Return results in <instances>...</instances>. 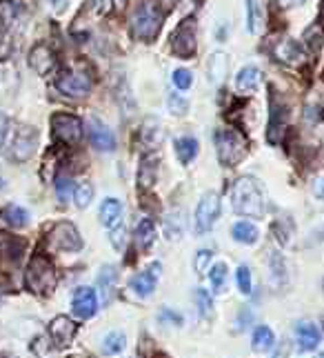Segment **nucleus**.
Returning <instances> with one entry per match:
<instances>
[{
  "instance_id": "obj_16",
  "label": "nucleus",
  "mask_w": 324,
  "mask_h": 358,
  "mask_svg": "<svg viewBox=\"0 0 324 358\" xmlns=\"http://www.w3.org/2000/svg\"><path fill=\"white\" fill-rule=\"evenodd\" d=\"M158 274H160V265L153 262L149 267V271L140 274L134 281H131V290H134L140 298H149L155 292V281H158Z\"/></svg>"
},
{
  "instance_id": "obj_27",
  "label": "nucleus",
  "mask_w": 324,
  "mask_h": 358,
  "mask_svg": "<svg viewBox=\"0 0 324 358\" xmlns=\"http://www.w3.org/2000/svg\"><path fill=\"white\" fill-rule=\"evenodd\" d=\"M20 249H22V243H18L16 238H11L9 234H0V258L18 260Z\"/></svg>"
},
{
  "instance_id": "obj_15",
  "label": "nucleus",
  "mask_w": 324,
  "mask_h": 358,
  "mask_svg": "<svg viewBox=\"0 0 324 358\" xmlns=\"http://www.w3.org/2000/svg\"><path fill=\"white\" fill-rule=\"evenodd\" d=\"M76 323L67 316H58L52 320L49 325V336H52V343L58 345V348H67V345L74 341L76 336Z\"/></svg>"
},
{
  "instance_id": "obj_13",
  "label": "nucleus",
  "mask_w": 324,
  "mask_h": 358,
  "mask_svg": "<svg viewBox=\"0 0 324 358\" xmlns=\"http://www.w3.org/2000/svg\"><path fill=\"white\" fill-rule=\"evenodd\" d=\"M71 307H74V314L78 318H91L98 312V296L95 290L91 288H78L74 298H71Z\"/></svg>"
},
{
  "instance_id": "obj_39",
  "label": "nucleus",
  "mask_w": 324,
  "mask_h": 358,
  "mask_svg": "<svg viewBox=\"0 0 324 358\" xmlns=\"http://www.w3.org/2000/svg\"><path fill=\"white\" fill-rule=\"evenodd\" d=\"M236 281H238V288L242 294L251 292V271H249V267H240L236 271Z\"/></svg>"
},
{
  "instance_id": "obj_26",
  "label": "nucleus",
  "mask_w": 324,
  "mask_h": 358,
  "mask_svg": "<svg viewBox=\"0 0 324 358\" xmlns=\"http://www.w3.org/2000/svg\"><path fill=\"white\" fill-rule=\"evenodd\" d=\"M3 218L11 225V228H27L29 225V214L18 205H9L3 209Z\"/></svg>"
},
{
  "instance_id": "obj_35",
  "label": "nucleus",
  "mask_w": 324,
  "mask_h": 358,
  "mask_svg": "<svg viewBox=\"0 0 324 358\" xmlns=\"http://www.w3.org/2000/svg\"><path fill=\"white\" fill-rule=\"evenodd\" d=\"M31 352H33L36 356H40V358H54L56 345H54V343H49L45 336H40V338H36V341H33Z\"/></svg>"
},
{
  "instance_id": "obj_2",
  "label": "nucleus",
  "mask_w": 324,
  "mask_h": 358,
  "mask_svg": "<svg viewBox=\"0 0 324 358\" xmlns=\"http://www.w3.org/2000/svg\"><path fill=\"white\" fill-rule=\"evenodd\" d=\"M160 27H162V11L151 3L138 5L134 16H131V33L142 43H151L160 33Z\"/></svg>"
},
{
  "instance_id": "obj_48",
  "label": "nucleus",
  "mask_w": 324,
  "mask_h": 358,
  "mask_svg": "<svg viewBox=\"0 0 324 358\" xmlns=\"http://www.w3.org/2000/svg\"><path fill=\"white\" fill-rule=\"evenodd\" d=\"M158 3L164 7V9H173L176 7V3H178V0H158Z\"/></svg>"
},
{
  "instance_id": "obj_18",
  "label": "nucleus",
  "mask_w": 324,
  "mask_h": 358,
  "mask_svg": "<svg viewBox=\"0 0 324 358\" xmlns=\"http://www.w3.org/2000/svg\"><path fill=\"white\" fill-rule=\"evenodd\" d=\"M295 343H298V348L304 350V352L316 350L318 343H320L318 327L314 323H298V327H295Z\"/></svg>"
},
{
  "instance_id": "obj_21",
  "label": "nucleus",
  "mask_w": 324,
  "mask_h": 358,
  "mask_svg": "<svg viewBox=\"0 0 324 358\" xmlns=\"http://www.w3.org/2000/svg\"><path fill=\"white\" fill-rule=\"evenodd\" d=\"M247 20H249V31L258 33L265 25V5L262 0H247Z\"/></svg>"
},
{
  "instance_id": "obj_31",
  "label": "nucleus",
  "mask_w": 324,
  "mask_h": 358,
  "mask_svg": "<svg viewBox=\"0 0 324 358\" xmlns=\"http://www.w3.org/2000/svg\"><path fill=\"white\" fill-rule=\"evenodd\" d=\"M91 198H93V187L89 183H78L74 187V200L80 209H85L91 202Z\"/></svg>"
},
{
  "instance_id": "obj_36",
  "label": "nucleus",
  "mask_w": 324,
  "mask_h": 358,
  "mask_svg": "<svg viewBox=\"0 0 324 358\" xmlns=\"http://www.w3.org/2000/svg\"><path fill=\"white\" fill-rule=\"evenodd\" d=\"M224 278H226V265H224V262H215L211 274H209V281L213 285V290H222L224 288Z\"/></svg>"
},
{
  "instance_id": "obj_42",
  "label": "nucleus",
  "mask_w": 324,
  "mask_h": 358,
  "mask_svg": "<svg viewBox=\"0 0 324 358\" xmlns=\"http://www.w3.org/2000/svg\"><path fill=\"white\" fill-rule=\"evenodd\" d=\"M187 107H189L187 100L185 98H178V94H171V96H169V110L173 114H185Z\"/></svg>"
},
{
  "instance_id": "obj_43",
  "label": "nucleus",
  "mask_w": 324,
  "mask_h": 358,
  "mask_svg": "<svg viewBox=\"0 0 324 358\" xmlns=\"http://www.w3.org/2000/svg\"><path fill=\"white\" fill-rule=\"evenodd\" d=\"M47 5L52 7L54 14H63V11L67 9V5H69V0H47Z\"/></svg>"
},
{
  "instance_id": "obj_32",
  "label": "nucleus",
  "mask_w": 324,
  "mask_h": 358,
  "mask_svg": "<svg viewBox=\"0 0 324 358\" xmlns=\"http://www.w3.org/2000/svg\"><path fill=\"white\" fill-rule=\"evenodd\" d=\"M153 181H155V163H153V158H145L140 167V174H138V183L142 187H151Z\"/></svg>"
},
{
  "instance_id": "obj_46",
  "label": "nucleus",
  "mask_w": 324,
  "mask_h": 358,
  "mask_svg": "<svg viewBox=\"0 0 324 358\" xmlns=\"http://www.w3.org/2000/svg\"><path fill=\"white\" fill-rule=\"evenodd\" d=\"M278 3H280L282 7H300L302 3H307V0H278Z\"/></svg>"
},
{
  "instance_id": "obj_19",
  "label": "nucleus",
  "mask_w": 324,
  "mask_h": 358,
  "mask_svg": "<svg viewBox=\"0 0 324 358\" xmlns=\"http://www.w3.org/2000/svg\"><path fill=\"white\" fill-rule=\"evenodd\" d=\"M0 20H3L5 27H18L20 22L25 20V9L16 3H11V0H3V3H0Z\"/></svg>"
},
{
  "instance_id": "obj_24",
  "label": "nucleus",
  "mask_w": 324,
  "mask_h": 358,
  "mask_svg": "<svg viewBox=\"0 0 324 358\" xmlns=\"http://www.w3.org/2000/svg\"><path fill=\"white\" fill-rule=\"evenodd\" d=\"M231 234H233L236 241L242 243V245L258 243V228H256V225H251V223H238V225H233Z\"/></svg>"
},
{
  "instance_id": "obj_50",
  "label": "nucleus",
  "mask_w": 324,
  "mask_h": 358,
  "mask_svg": "<svg viewBox=\"0 0 324 358\" xmlns=\"http://www.w3.org/2000/svg\"><path fill=\"white\" fill-rule=\"evenodd\" d=\"M320 27H324V0H322V9H320Z\"/></svg>"
},
{
  "instance_id": "obj_45",
  "label": "nucleus",
  "mask_w": 324,
  "mask_h": 358,
  "mask_svg": "<svg viewBox=\"0 0 324 358\" xmlns=\"http://www.w3.org/2000/svg\"><path fill=\"white\" fill-rule=\"evenodd\" d=\"M5 136H7V118L3 112H0V142L5 140Z\"/></svg>"
},
{
  "instance_id": "obj_10",
  "label": "nucleus",
  "mask_w": 324,
  "mask_h": 358,
  "mask_svg": "<svg viewBox=\"0 0 324 358\" xmlns=\"http://www.w3.org/2000/svg\"><path fill=\"white\" fill-rule=\"evenodd\" d=\"M36 142H38V136H36V131L31 127L16 129V134H14V138H11V145H9L11 158L27 161L36 149Z\"/></svg>"
},
{
  "instance_id": "obj_40",
  "label": "nucleus",
  "mask_w": 324,
  "mask_h": 358,
  "mask_svg": "<svg viewBox=\"0 0 324 358\" xmlns=\"http://www.w3.org/2000/svg\"><path fill=\"white\" fill-rule=\"evenodd\" d=\"M209 262H211V252H209V249H202V252H198L196 258H194V269L202 271L209 265Z\"/></svg>"
},
{
  "instance_id": "obj_4",
  "label": "nucleus",
  "mask_w": 324,
  "mask_h": 358,
  "mask_svg": "<svg viewBox=\"0 0 324 358\" xmlns=\"http://www.w3.org/2000/svg\"><path fill=\"white\" fill-rule=\"evenodd\" d=\"M56 281H58V276H56V269L52 267V262L45 256H33L27 267L29 290L36 294H49L54 290Z\"/></svg>"
},
{
  "instance_id": "obj_51",
  "label": "nucleus",
  "mask_w": 324,
  "mask_h": 358,
  "mask_svg": "<svg viewBox=\"0 0 324 358\" xmlns=\"http://www.w3.org/2000/svg\"><path fill=\"white\" fill-rule=\"evenodd\" d=\"M273 358H284V352H278V354H275Z\"/></svg>"
},
{
  "instance_id": "obj_53",
  "label": "nucleus",
  "mask_w": 324,
  "mask_h": 358,
  "mask_svg": "<svg viewBox=\"0 0 324 358\" xmlns=\"http://www.w3.org/2000/svg\"><path fill=\"white\" fill-rule=\"evenodd\" d=\"M0 187H3V183H0Z\"/></svg>"
},
{
  "instance_id": "obj_52",
  "label": "nucleus",
  "mask_w": 324,
  "mask_h": 358,
  "mask_svg": "<svg viewBox=\"0 0 324 358\" xmlns=\"http://www.w3.org/2000/svg\"><path fill=\"white\" fill-rule=\"evenodd\" d=\"M318 358H324V352H322V354H320V356H318Z\"/></svg>"
},
{
  "instance_id": "obj_12",
  "label": "nucleus",
  "mask_w": 324,
  "mask_h": 358,
  "mask_svg": "<svg viewBox=\"0 0 324 358\" xmlns=\"http://www.w3.org/2000/svg\"><path fill=\"white\" fill-rule=\"evenodd\" d=\"M89 140H91V145L95 149H100V151H111V149H116V136H114V131L107 127L100 121V118H95V116L89 118Z\"/></svg>"
},
{
  "instance_id": "obj_33",
  "label": "nucleus",
  "mask_w": 324,
  "mask_h": 358,
  "mask_svg": "<svg viewBox=\"0 0 324 358\" xmlns=\"http://www.w3.org/2000/svg\"><path fill=\"white\" fill-rule=\"evenodd\" d=\"M162 138H164V134H162V129L158 127V123L151 121L149 125L142 127V140H145L149 147H155Z\"/></svg>"
},
{
  "instance_id": "obj_47",
  "label": "nucleus",
  "mask_w": 324,
  "mask_h": 358,
  "mask_svg": "<svg viewBox=\"0 0 324 358\" xmlns=\"http://www.w3.org/2000/svg\"><path fill=\"white\" fill-rule=\"evenodd\" d=\"M314 192H316V196H318V198H324V178H320V181L316 183Z\"/></svg>"
},
{
  "instance_id": "obj_44",
  "label": "nucleus",
  "mask_w": 324,
  "mask_h": 358,
  "mask_svg": "<svg viewBox=\"0 0 324 358\" xmlns=\"http://www.w3.org/2000/svg\"><path fill=\"white\" fill-rule=\"evenodd\" d=\"M160 320H173L176 325H183V316L173 314L171 309H162V312H160Z\"/></svg>"
},
{
  "instance_id": "obj_5",
  "label": "nucleus",
  "mask_w": 324,
  "mask_h": 358,
  "mask_svg": "<svg viewBox=\"0 0 324 358\" xmlns=\"http://www.w3.org/2000/svg\"><path fill=\"white\" fill-rule=\"evenodd\" d=\"M52 129H54V138L65 142L69 147L78 145L82 140V123H80V118L71 116V114H54Z\"/></svg>"
},
{
  "instance_id": "obj_37",
  "label": "nucleus",
  "mask_w": 324,
  "mask_h": 358,
  "mask_svg": "<svg viewBox=\"0 0 324 358\" xmlns=\"http://www.w3.org/2000/svg\"><path fill=\"white\" fill-rule=\"evenodd\" d=\"M196 303H198V307H200V314L202 316H211V312H213V303H211V296L205 292V290H196Z\"/></svg>"
},
{
  "instance_id": "obj_20",
  "label": "nucleus",
  "mask_w": 324,
  "mask_h": 358,
  "mask_svg": "<svg viewBox=\"0 0 324 358\" xmlns=\"http://www.w3.org/2000/svg\"><path fill=\"white\" fill-rule=\"evenodd\" d=\"M120 211H123V205H120L118 198H107L100 205V223L105 228H116L120 221Z\"/></svg>"
},
{
  "instance_id": "obj_49",
  "label": "nucleus",
  "mask_w": 324,
  "mask_h": 358,
  "mask_svg": "<svg viewBox=\"0 0 324 358\" xmlns=\"http://www.w3.org/2000/svg\"><path fill=\"white\" fill-rule=\"evenodd\" d=\"M125 5H127V0H114V7L116 9H125Z\"/></svg>"
},
{
  "instance_id": "obj_23",
  "label": "nucleus",
  "mask_w": 324,
  "mask_h": 358,
  "mask_svg": "<svg viewBox=\"0 0 324 358\" xmlns=\"http://www.w3.org/2000/svg\"><path fill=\"white\" fill-rule=\"evenodd\" d=\"M176 154H178V158L180 163H185L189 165L191 161L196 158V154H198V140L196 138H178L176 140Z\"/></svg>"
},
{
  "instance_id": "obj_29",
  "label": "nucleus",
  "mask_w": 324,
  "mask_h": 358,
  "mask_svg": "<svg viewBox=\"0 0 324 358\" xmlns=\"http://www.w3.org/2000/svg\"><path fill=\"white\" fill-rule=\"evenodd\" d=\"M125 345H127V338H125V334H120V331H111V334H107V336L102 338V352L105 354H120L125 350Z\"/></svg>"
},
{
  "instance_id": "obj_22",
  "label": "nucleus",
  "mask_w": 324,
  "mask_h": 358,
  "mask_svg": "<svg viewBox=\"0 0 324 358\" xmlns=\"http://www.w3.org/2000/svg\"><path fill=\"white\" fill-rule=\"evenodd\" d=\"M155 241V225L153 221L145 218V221H140V225L136 228V245L138 249H149Z\"/></svg>"
},
{
  "instance_id": "obj_11",
  "label": "nucleus",
  "mask_w": 324,
  "mask_h": 358,
  "mask_svg": "<svg viewBox=\"0 0 324 358\" xmlns=\"http://www.w3.org/2000/svg\"><path fill=\"white\" fill-rule=\"evenodd\" d=\"M273 58L282 65H300L304 61V50L300 47L298 40H291V38H282L273 45L271 50Z\"/></svg>"
},
{
  "instance_id": "obj_8",
  "label": "nucleus",
  "mask_w": 324,
  "mask_h": 358,
  "mask_svg": "<svg viewBox=\"0 0 324 358\" xmlns=\"http://www.w3.org/2000/svg\"><path fill=\"white\" fill-rule=\"evenodd\" d=\"M56 87L63 91L65 96L82 98V96H87L91 89V78L85 71H65V74H60V78L56 80Z\"/></svg>"
},
{
  "instance_id": "obj_1",
  "label": "nucleus",
  "mask_w": 324,
  "mask_h": 358,
  "mask_svg": "<svg viewBox=\"0 0 324 358\" xmlns=\"http://www.w3.org/2000/svg\"><path fill=\"white\" fill-rule=\"evenodd\" d=\"M231 207H233V211L242 214V216L260 218L262 214H265V196H262V189L256 178L242 176L233 183Z\"/></svg>"
},
{
  "instance_id": "obj_25",
  "label": "nucleus",
  "mask_w": 324,
  "mask_h": 358,
  "mask_svg": "<svg viewBox=\"0 0 324 358\" xmlns=\"http://www.w3.org/2000/svg\"><path fill=\"white\" fill-rule=\"evenodd\" d=\"M209 80L213 85H220L226 76V56L224 54H213L209 61Z\"/></svg>"
},
{
  "instance_id": "obj_9",
  "label": "nucleus",
  "mask_w": 324,
  "mask_h": 358,
  "mask_svg": "<svg viewBox=\"0 0 324 358\" xmlns=\"http://www.w3.org/2000/svg\"><path fill=\"white\" fill-rule=\"evenodd\" d=\"M171 45H173V52L180 56V58H191L198 50V43H196V27H194V20L187 18L183 20V25H180L173 33L171 38Z\"/></svg>"
},
{
  "instance_id": "obj_7",
  "label": "nucleus",
  "mask_w": 324,
  "mask_h": 358,
  "mask_svg": "<svg viewBox=\"0 0 324 358\" xmlns=\"http://www.w3.org/2000/svg\"><path fill=\"white\" fill-rule=\"evenodd\" d=\"M218 214H220V196L215 192H207L196 207V232L198 234L209 232L215 218H218Z\"/></svg>"
},
{
  "instance_id": "obj_30",
  "label": "nucleus",
  "mask_w": 324,
  "mask_h": 358,
  "mask_svg": "<svg viewBox=\"0 0 324 358\" xmlns=\"http://www.w3.org/2000/svg\"><path fill=\"white\" fill-rule=\"evenodd\" d=\"M284 262L280 258V254H273L271 260H269V271H271V283L275 285V288H280L282 281L286 278V274H284Z\"/></svg>"
},
{
  "instance_id": "obj_34",
  "label": "nucleus",
  "mask_w": 324,
  "mask_h": 358,
  "mask_svg": "<svg viewBox=\"0 0 324 358\" xmlns=\"http://www.w3.org/2000/svg\"><path fill=\"white\" fill-rule=\"evenodd\" d=\"M74 187L76 185L71 183V178H67V176H58L56 178V194L63 202H67L69 198H74Z\"/></svg>"
},
{
  "instance_id": "obj_28",
  "label": "nucleus",
  "mask_w": 324,
  "mask_h": 358,
  "mask_svg": "<svg viewBox=\"0 0 324 358\" xmlns=\"http://www.w3.org/2000/svg\"><path fill=\"white\" fill-rule=\"evenodd\" d=\"M275 345V334L269 327H258L254 331V350L256 352H269Z\"/></svg>"
},
{
  "instance_id": "obj_17",
  "label": "nucleus",
  "mask_w": 324,
  "mask_h": 358,
  "mask_svg": "<svg viewBox=\"0 0 324 358\" xmlns=\"http://www.w3.org/2000/svg\"><path fill=\"white\" fill-rule=\"evenodd\" d=\"M260 80H262L260 69L254 67V65H247V67H242V69L238 71V76H236V89L240 94H251V91L258 89Z\"/></svg>"
},
{
  "instance_id": "obj_41",
  "label": "nucleus",
  "mask_w": 324,
  "mask_h": 358,
  "mask_svg": "<svg viewBox=\"0 0 324 358\" xmlns=\"http://www.w3.org/2000/svg\"><path fill=\"white\" fill-rule=\"evenodd\" d=\"M109 238H111V245L116 249H123L125 247V228H123V225H116L114 232L109 234Z\"/></svg>"
},
{
  "instance_id": "obj_6",
  "label": "nucleus",
  "mask_w": 324,
  "mask_h": 358,
  "mask_svg": "<svg viewBox=\"0 0 324 358\" xmlns=\"http://www.w3.org/2000/svg\"><path fill=\"white\" fill-rule=\"evenodd\" d=\"M47 243L56 252H78L82 247V238L71 223H58L49 232V236H47Z\"/></svg>"
},
{
  "instance_id": "obj_38",
  "label": "nucleus",
  "mask_w": 324,
  "mask_h": 358,
  "mask_svg": "<svg viewBox=\"0 0 324 358\" xmlns=\"http://www.w3.org/2000/svg\"><path fill=\"white\" fill-rule=\"evenodd\" d=\"M194 78H191V71L189 69H176L173 71V85L178 89H189Z\"/></svg>"
},
{
  "instance_id": "obj_3",
  "label": "nucleus",
  "mask_w": 324,
  "mask_h": 358,
  "mask_svg": "<svg viewBox=\"0 0 324 358\" xmlns=\"http://www.w3.org/2000/svg\"><path fill=\"white\" fill-rule=\"evenodd\" d=\"M215 147H218V158L222 165L231 167L240 163L247 154V140L238 129H220L215 134Z\"/></svg>"
},
{
  "instance_id": "obj_14",
  "label": "nucleus",
  "mask_w": 324,
  "mask_h": 358,
  "mask_svg": "<svg viewBox=\"0 0 324 358\" xmlns=\"http://www.w3.org/2000/svg\"><path fill=\"white\" fill-rule=\"evenodd\" d=\"M56 54L49 45H36L31 54H29V65L33 71H38L40 76H49L52 71L56 69Z\"/></svg>"
}]
</instances>
